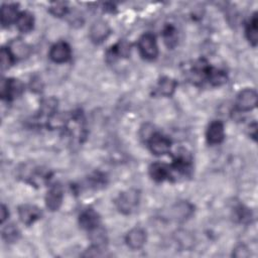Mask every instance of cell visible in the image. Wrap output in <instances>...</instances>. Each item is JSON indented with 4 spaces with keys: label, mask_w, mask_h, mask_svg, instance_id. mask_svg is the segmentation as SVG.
I'll use <instances>...</instances> for the list:
<instances>
[{
    "label": "cell",
    "mask_w": 258,
    "mask_h": 258,
    "mask_svg": "<svg viewBox=\"0 0 258 258\" xmlns=\"http://www.w3.org/2000/svg\"><path fill=\"white\" fill-rule=\"evenodd\" d=\"M139 203V192L136 189H128L119 195L116 200V206L118 210L125 214H131L135 211Z\"/></svg>",
    "instance_id": "cell-1"
},
{
    "label": "cell",
    "mask_w": 258,
    "mask_h": 258,
    "mask_svg": "<svg viewBox=\"0 0 258 258\" xmlns=\"http://www.w3.org/2000/svg\"><path fill=\"white\" fill-rule=\"evenodd\" d=\"M138 48L143 57L146 59H153L158 54V46L155 36L151 33L143 34L138 40Z\"/></svg>",
    "instance_id": "cell-2"
},
{
    "label": "cell",
    "mask_w": 258,
    "mask_h": 258,
    "mask_svg": "<svg viewBox=\"0 0 258 258\" xmlns=\"http://www.w3.org/2000/svg\"><path fill=\"white\" fill-rule=\"evenodd\" d=\"M23 92V85L19 80L3 79L1 82L0 95L3 100H13L21 95Z\"/></svg>",
    "instance_id": "cell-3"
},
{
    "label": "cell",
    "mask_w": 258,
    "mask_h": 258,
    "mask_svg": "<svg viewBox=\"0 0 258 258\" xmlns=\"http://www.w3.org/2000/svg\"><path fill=\"white\" fill-rule=\"evenodd\" d=\"M257 93L252 89H245L241 91L236 100V107L239 111L246 112L254 109L257 105Z\"/></svg>",
    "instance_id": "cell-4"
},
{
    "label": "cell",
    "mask_w": 258,
    "mask_h": 258,
    "mask_svg": "<svg viewBox=\"0 0 258 258\" xmlns=\"http://www.w3.org/2000/svg\"><path fill=\"white\" fill-rule=\"evenodd\" d=\"M147 142L150 150L156 155L167 153L171 146V141L169 138L160 133H153Z\"/></svg>",
    "instance_id": "cell-5"
},
{
    "label": "cell",
    "mask_w": 258,
    "mask_h": 258,
    "mask_svg": "<svg viewBox=\"0 0 258 258\" xmlns=\"http://www.w3.org/2000/svg\"><path fill=\"white\" fill-rule=\"evenodd\" d=\"M71 47L64 41H58L53 44L49 51V57L52 61L61 63L66 62L71 58Z\"/></svg>",
    "instance_id": "cell-6"
},
{
    "label": "cell",
    "mask_w": 258,
    "mask_h": 258,
    "mask_svg": "<svg viewBox=\"0 0 258 258\" xmlns=\"http://www.w3.org/2000/svg\"><path fill=\"white\" fill-rule=\"evenodd\" d=\"M62 198H63V191H62L61 185L58 184V183L52 185L48 189V191L46 194V197H45L46 207L50 211L58 210L59 207L61 206Z\"/></svg>",
    "instance_id": "cell-7"
},
{
    "label": "cell",
    "mask_w": 258,
    "mask_h": 258,
    "mask_svg": "<svg viewBox=\"0 0 258 258\" xmlns=\"http://www.w3.org/2000/svg\"><path fill=\"white\" fill-rule=\"evenodd\" d=\"M126 244L133 250H138L143 247L146 241V234L141 228H133L130 230L125 238Z\"/></svg>",
    "instance_id": "cell-8"
},
{
    "label": "cell",
    "mask_w": 258,
    "mask_h": 258,
    "mask_svg": "<svg viewBox=\"0 0 258 258\" xmlns=\"http://www.w3.org/2000/svg\"><path fill=\"white\" fill-rule=\"evenodd\" d=\"M110 34L109 25L102 20H98L93 23L90 28V38L95 43H101Z\"/></svg>",
    "instance_id": "cell-9"
},
{
    "label": "cell",
    "mask_w": 258,
    "mask_h": 258,
    "mask_svg": "<svg viewBox=\"0 0 258 258\" xmlns=\"http://www.w3.org/2000/svg\"><path fill=\"white\" fill-rule=\"evenodd\" d=\"M20 221L25 225H31L41 216V211L32 205H22L18 209Z\"/></svg>",
    "instance_id": "cell-10"
},
{
    "label": "cell",
    "mask_w": 258,
    "mask_h": 258,
    "mask_svg": "<svg viewBox=\"0 0 258 258\" xmlns=\"http://www.w3.org/2000/svg\"><path fill=\"white\" fill-rule=\"evenodd\" d=\"M79 223L83 229L91 231L100 226V217L94 210L87 209L81 213Z\"/></svg>",
    "instance_id": "cell-11"
},
{
    "label": "cell",
    "mask_w": 258,
    "mask_h": 258,
    "mask_svg": "<svg viewBox=\"0 0 258 258\" xmlns=\"http://www.w3.org/2000/svg\"><path fill=\"white\" fill-rule=\"evenodd\" d=\"M207 140L211 144H219L224 140L225 137V131H224V125L220 121H214L212 122L208 129H207Z\"/></svg>",
    "instance_id": "cell-12"
},
{
    "label": "cell",
    "mask_w": 258,
    "mask_h": 258,
    "mask_svg": "<svg viewBox=\"0 0 258 258\" xmlns=\"http://www.w3.org/2000/svg\"><path fill=\"white\" fill-rule=\"evenodd\" d=\"M8 48L12 53V55L14 56V58H18V59L27 57L31 51L30 46L25 41L19 38L11 40V42L8 45Z\"/></svg>",
    "instance_id": "cell-13"
},
{
    "label": "cell",
    "mask_w": 258,
    "mask_h": 258,
    "mask_svg": "<svg viewBox=\"0 0 258 258\" xmlns=\"http://www.w3.org/2000/svg\"><path fill=\"white\" fill-rule=\"evenodd\" d=\"M18 9L16 4H4L1 9V23L4 27L9 26L12 22H16L18 18Z\"/></svg>",
    "instance_id": "cell-14"
},
{
    "label": "cell",
    "mask_w": 258,
    "mask_h": 258,
    "mask_svg": "<svg viewBox=\"0 0 258 258\" xmlns=\"http://www.w3.org/2000/svg\"><path fill=\"white\" fill-rule=\"evenodd\" d=\"M149 174L155 181H163L170 177V168L163 163L155 162L150 165Z\"/></svg>",
    "instance_id": "cell-15"
},
{
    "label": "cell",
    "mask_w": 258,
    "mask_h": 258,
    "mask_svg": "<svg viewBox=\"0 0 258 258\" xmlns=\"http://www.w3.org/2000/svg\"><path fill=\"white\" fill-rule=\"evenodd\" d=\"M176 88V82L168 77H163L158 81V84L156 86V94L161 96H171Z\"/></svg>",
    "instance_id": "cell-16"
},
{
    "label": "cell",
    "mask_w": 258,
    "mask_h": 258,
    "mask_svg": "<svg viewBox=\"0 0 258 258\" xmlns=\"http://www.w3.org/2000/svg\"><path fill=\"white\" fill-rule=\"evenodd\" d=\"M34 19L31 13L24 11L20 12L16 20V25L21 32H29L33 28Z\"/></svg>",
    "instance_id": "cell-17"
},
{
    "label": "cell",
    "mask_w": 258,
    "mask_h": 258,
    "mask_svg": "<svg viewBox=\"0 0 258 258\" xmlns=\"http://www.w3.org/2000/svg\"><path fill=\"white\" fill-rule=\"evenodd\" d=\"M257 14L254 13L246 25V35L248 40L256 45L258 41V26H257Z\"/></svg>",
    "instance_id": "cell-18"
},
{
    "label": "cell",
    "mask_w": 258,
    "mask_h": 258,
    "mask_svg": "<svg viewBox=\"0 0 258 258\" xmlns=\"http://www.w3.org/2000/svg\"><path fill=\"white\" fill-rule=\"evenodd\" d=\"M130 52V45L126 41H119L117 44L111 47L108 51V58L112 60L120 57V56H127Z\"/></svg>",
    "instance_id": "cell-19"
},
{
    "label": "cell",
    "mask_w": 258,
    "mask_h": 258,
    "mask_svg": "<svg viewBox=\"0 0 258 258\" xmlns=\"http://www.w3.org/2000/svg\"><path fill=\"white\" fill-rule=\"evenodd\" d=\"M192 214V207L186 202L177 204L173 209V216L177 220H184Z\"/></svg>",
    "instance_id": "cell-20"
},
{
    "label": "cell",
    "mask_w": 258,
    "mask_h": 258,
    "mask_svg": "<svg viewBox=\"0 0 258 258\" xmlns=\"http://www.w3.org/2000/svg\"><path fill=\"white\" fill-rule=\"evenodd\" d=\"M162 36L165 44L168 47H173L177 43V31L174 26L167 24L162 31Z\"/></svg>",
    "instance_id": "cell-21"
},
{
    "label": "cell",
    "mask_w": 258,
    "mask_h": 258,
    "mask_svg": "<svg viewBox=\"0 0 258 258\" xmlns=\"http://www.w3.org/2000/svg\"><path fill=\"white\" fill-rule=\"evenodd\" d=\"M207 80L209 81V83H211L214 86H220L227 81V77L224 72L210 67Z\"/></svg>",
    "instance_id": "cell-22"
},
{
    "label": "cell",
    "mask_w": 258,
    "mask_h": 258,
    "mask_svg": "<svg viewBox=\"0 0 258 258\" xmlns=\"http://www.w3.org/2000/svg\"><path fill=\"white\" fill-rule=\"evenodd\" d=\"M19 230L17 229V227H15V225L13 224H10V225H7L3 231H2V237L3 239L6 241V242H9V243H12V242H15L18 237H19Z\"/></svg>",
    "instance_id": "cell-23"
},
{
    "label": "cell",
    "mask_w": 258,
    "mask_h": 258,
    "mask_svg": "<svg viewBox=\"0 0 258 258\" xmlns=\"http://www.w3.org/2000/svg\"><path fill=\"white\" fill-rule=\"evenodd\" d=\"M0 56H1V68H2V70L4 71V70L9 69L12 66L13 61H14V56L10 52L9 48L8 47H2Z\"/></svg>",
    "instance_id": "cell-24"
},
{
    "label": "cell",
    "mask_w": 258,
    "mask_h": 258,
    "mask_svg": "<svg viewBox=\"0 0 258 258\" xmlns=\"http://www.w3.org/2000/svg\"><path fill=\"white\" fill-rule=\"evenodd\" d=\"M49 11L54 16H57V17L63 16L68 11V4L66 2H60V1L53 2L49 6Z\"/></svg>",
    "instance_id": "cell-25"
},
{
    "label": "cell",
    "mask_w": 258,
    "mask_h": 258,
    "mask_svg": "<svg viewBox=\"0 0 258 258\" xmlns=\"http://www.w3.org/2000/svg\"><path fill=\"white\" fill-rule=\"evenodd\" d=\"M8 210L6 208L5 205H2L1 206V210H0V218H1V223H4V221L8 218Z\"/></svg>",
    "instance_id": "cell-26"
}]
</instances>
